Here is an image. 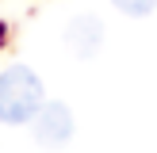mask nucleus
I'll return each mask as SVG.
<instances>
[{
  "label": "nucleus",
  "mask_w": 157,
  "mask_h": 153,
  "mask_svg": "<svg viewBox=\"0 0 157 153\" xmlns=\"http://www.w3.org/2000/svg\"><path fill=\"white\" fill-rule=\"evenodd\" d=\"M46 103V88L31 65H8L0 69V122L4 126H23L38 115Z\"/></svg>",
  "instance_id": "nucleus-1"
},
{
  "label": "nucleus",
  "mask_w": 157,
  "mask_h": 153,
  "mask_svg": "<svg viewBox=\"0 0 157 153\" xmlns=\"http://www.w3.org/2000/svg\"><path fill=\"white\" fill-rule=\"evenodd\" d=\"M73 111H69V103H42L38 107V115L31 119V134H35V142L42 145V149H61V145L73 138Z\"/></svg>",
  "instance_id": "nucleus-2"
},
{
  "label": "nucleus",
  "mask_w": 157,
  "mask_h": 153,
  "mask_svg": "<svg viewBox=\"0 0 157 153\" xmlns=\"http://www.w3.org/2000/svg\"><path fill=\"white\" fill-rule=\"evenodd\" d=\"M65 46L73 58H96L104 46V23L96 15H77L65 27Z\"/></svg>",
  "instance_id": "nucleus-3"
},
{
  "label": "nucleus",
  "mask_w": 157,
  "mask_h": 153,
  "mask_svg": "<svg viewBox=\"0 0 157 153\" xmlns=\"http://www.w3.org/2000/svg\"><path fill=\"white\" fill-rule=\"evenodd\" d=\"M115 8H119L123 15H130V19H146V15L157 8V0H111Z\"/></svg>",
  "instance_id": "nucleus-4"
}]
</instances>
